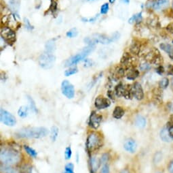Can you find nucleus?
Listing matches in <instances>:
<instances>
[{"mask_svg": "<svg viewBox=\"0 0 173 173\" xmlns=\"http://www.w3.org/2000/svg\"><path fill=\"white\" fill-rule=\"evenodd\" d=\"M124 114L125 111L124 108L120 107V106H117V107H115L113 111V118L116 119H121L124 116Z\"/></svg>", "mask_w": 173, "mask_h": 173, "instance_id": "a878e982", "label": "nucleus"}, {"mask_svg": "<svg viewBox=\"0 0 173 173\" xmlns=\"http://www.w3.org/2000/svg\"><path fill=\"white\" fill-rule=\"evenodd\" d=\"M1 36L6 44L12 46L16 42V33L10 27L4 26L2 27Z\"/></svg>", "mask_w": 173, "mask_h": 173, "instance_id": "6e6552de", "label": "nucleus"}, {"mask_svg": "<svg viewBox=\"0 0 173 173\" xmlns=\"http://www.w3.org/2000/svg\"><path fill=\"white\" fill-rule=\"evenodd\" d=\"M169 78L168 77H164L162 78L158 82V87H160L162 90L166 89L168 87L169 85Z\"/></svg>", "mask_w": 173, "mask_h": 173, "instance_id": "2f4dec72", "label": "nucleus"}, {"mask_svg": "<svg viewBox=\"0 0 173 173\" xmlns=\"http://www.w3.org/2000/svg\"><path fill=\"white\" fill-rule=\"evenodd\" d=\"M164 13L166 17L173 18V8H172L165 10L164 11Z\"/></svg>", "mask_w": 173, "mask_h": 173, "instance_id": "09e8293b", "label": "nucleus"}, {"mask_svg": "<svg viewBox=\"0 0 173 173\" xmlns=\"http://www.w3.org/2000/svg\"><path fill=\"white\" fill-rule=\"evenodd\" d=\"M111 105V102L108 98L101 95L97 96L94 100V107L98 110L105 109Z\"/></svg>", "mask_w": 173, "mask_h": 173, "instance_id": "f8f14e48", "label": "nucleus"}, {"mask_svg": "<svg viewBox=\"0 0 173 173\" xmlns=\"http://www.w3.org/2000/svg\"><path fill=\"white\" fill-rule=\"evenodd\" d=\"M59 128H58L56 126H52L51 127V130H50V139L52 140V141L54 142L56 140L58 135H59Z\"/></svg>", "mask_w": 173, "mask_h": 173, "instance_id": "72a5a7b5", "label": "nucleus"}, {"mask_svg": "<svg viewBox=\"0 0 173 173\" xmlns=\"http://www.w3.org/2000/svg\"><path fill=\"white\" fill-rule=\"evenodd\" d=\"M126 85H124L123 83H119L115 87V95H117V97H124L125 90H126Z\"/></svg>", "mask_w": 173, "mask_h": 173, "instance_id": "393cba45", "label": "nucleus"}, {"mask_svg": "<svg viewBox=\"0 0 173 173\" xmlns=\"http://www.w3.org/2000/svg\"><path fill=\"white\" fill-rule=\"evenodd\" d=\"M166 126L167 127L170 136H171L172 139L173 140V114L170 115L167 123L166 124Z\"/></svg>", "mask_w": 173, "mask_h": 173, "instance_id": "cd10ccee", "label": "nucleus"}, {"mask_svg": "<svg viewBox=\"0 0 173 173\" xmlns=\"http://www.w3.org/2000/svg\"><path fill=\"white\" fill-rule=\"evenodd\" d=\"M166 73H167V75L173 76V65L172 64H168L167 70H166Z\"/></svg>", "mask_w": 173, "mask_h": 173, "instance_id": "603ef678", "label": "nucleus"}, {"mask_svg": "<svg viewBox=\"0 0 173 173\" xmlns=\"http://www.w3.org/2000/svg\"><path fill=\"white\" fill-rule=\"evenodd\" d=\"M139 67V70L142 72H147L148 71V70H151L152 68L151 63L146 62V61L141 63H140Z\"/></svg>", "mask_w": 173, "mask_h": 173, "instance_id": "c9c22d12", "label": "nucleus"}, {"mask_svg": "<svg viewBox=\"0 0 173 173\" xmlns=\"http://www.w3.org/2000/svg\"><path fill=\"white\" fill-rule=\"evenodd\" d=\"M56 61V57L52 53L45 52L40 55L38 58V63L40 67L44 69L52 68Z\"/></svg>", "mask_w": 173, "mask_h": 173, "instance_id": "0eeeda50", "label": "nucleus"}, {"mask_svg": "<svg viewBox=\"0 0 173 173\" xmlns=\"http://www.w3.org/2000/svg\"><path fill=\"white\" fill-rule=\"evenodd\" d=\"M102 119V115L97 114L95 111H92L89 118V126L93 128V129L97 130V128L100 126Z\"/></svg>", "mask_w": 173, "mask_h": 173, "instance_id": "9b49d317", "label": "nucleus"}, {"mask_svg": "<svg viewBox=\"0 0 173 173\" xmlns=\"http://www.w3.org/2000/svg\"><path fill=\"white\" fill-rule=\"evenodd\" d=\"M160 139H161V140H162L163 142L166 143H170L173 141L172 138L171 137V136H170L168 131L167 130V127H166V126L163 127L162 129L160 130Z\"/></svg>", "mask_w": 173, "mask_h": 173, "instance_id": "f3484780", "label": "nucleus"}, {"mask_svg": "<svg viewBox=\"0 0 173 173\" xmlns=\"http://www.w3.org/2000/svg\"><path fill=\"white\" fill-rule=\"evenodd\" d=\"M120 37L119 32H115L111 36H107L104 34H94L91 37H87L84 39V42L88 45L94 46L96 43H101L102 44H110L112 42L118 40Z\"/></svg>", "mask_w": 173, "mask_h": 173, "instance_id": "7ed1b4c3", "label": "nucleus"}, {"mask_svg": "<svg viewBox=\"0 0 173 173\" xmlns=\"http://www.w3.org/2000/svg\"><path fill=\"white\" fill-rule=\"evenodd\" d=\"M109 10H110V5H109L108 3H105L101 7V14H106L108 12Z\"/></svg>", "mask_w": 173, "mask_h": 173, "instance_id": "a19ab883", "label": "nucleus"}, {"mask_svg": "<svg viewBox=\"0 0 173 173\" xmlns=\"http://www.w3.org/2000/svg\"><path fill=\"white\" fill-rule=\"evenodd\" d=\"M132 91L134 98L137 100H142L144 98V91L141 85L139 82H134L132 85Z\"/></svg>", "mask_w": 173, "mask_h": 173, "instance_id": "4468645a", "label": "nucleus"}, {"mask_svg": "<svg viewBox=\"0 0 173 173\" xmlns=\"http://www.w3.org/2000/svg\"><path fill=\"white\" fill-rule=\"evenodd\" d=\"M78 72V69L77 67H71V68H69L68 70H67L65 72V75L66 76H69L75 74L77 72Z\"/></svg>", "mask_w": 173, "mask_h": 173, "instance_id": "4c0bfd02", "label": "nucleus"}, {"mask_svg": "<svg viewBox=\"0 0 173 173\" xmlns=\"http://www.w3.org/2000/svg\"><path fill=\"white\" fill-rule=\"evenodd\" d=\"M98 17V15H97L96 16V17H92V18H89V19H87V18H82V20L83 21H85L84 22H86H86H94V21H95L96 20H97V18Z\"/></svg>", "mask_w": 173, "mask_h": 173, "instance_id": "4d7b16f0", "label": "nucleus"}, {"mask_svg": "<svg viewBox=\"0 0 173 173\" xmlns=\"http://www.w3.org/2000/svg\"><path fill=\"white\" fill-rule=\"evenodd\" d=\"M0 159L4 164L15 165L21 161V155L18 151L10 147H2L0 152Z\"/></svg>", "mask_w": 173, "mask_h": 173, "instance_id": "f03ea898", "label": "nucleus"}, {"mask_svg": "<svg viewBox=\"0 0 173 173\" xmlns=\"http://www.w3.org/2000/svg\"><path fill=\"white\" fill-rule=\"evenodd\" d=\"M109 1H110V2L111 3V4H113V3L115 2V0H109Z\"/></svg>", "mask_w": 173, "mask_h": 173, "instance_id": "052dcab7", "label": "nucleus"}, {"mask_svg": "<svg viewBox=\"0 0 173 173\" xmlns=\"http://www.w3.org/2000/svg\"><path fill=\"white\" fill-rule=\"evenodd\" d=\"M146 62L153 64L156 66H161L164 63V59L161 55L160 50L157 48L153 47L148 50H145V53H140Z\"/></svg>", "mask_w": 173, "mask_h": 173, "instance_id": "20e7f679", "label": "nucleus"}, {"mask_svg": "<svg viewBox=\"0 0 173 173\" xmlns=\"http://www.w3.org/2000/svg\"><path fill=\"white\" fill-rule=\"evenodd\" d=\"M25 27H26L28 30H32L33 29V27L32 26L31 24L30 23V21H29L27 18H25Z\"/></svg>", "mask_w": 173, "mask_h": 173, "instance_id": "5fc2aeb1", "label": "nucleus"}, {"mask_svg": "<svg viewBox=\"0 0 173 173\" xmlns=\"http://www.w3.org/2000/svg\"><path fill=\"white\" fill-rule=\"evenodd\" d=\"M146 23L149 27L152 28H158L160 27L159 18L157 17V15H150L147 18Z\"/></svg>", "mask_w": 173, "mask_h": 173, "instance_id": "aec40b11", "label": "nucleus"}, {"mask_svg": "<svg viewBox=\"0 0 173 173\" xmlns=\"http://www.w3.org/2000/svg\"><path fill=\"white\" fill-rule=\"evenodd\" d=\"M143 47L144 44L143 42L139 40H134L130 46V53L134 56L139 55L144 49Z\"/></svg>", "mask_w": 173, "mask_h": 173, "instance_id": "ddd939ff", "label": "nucleus"}, {"mask_svg": "<svg viewBox=\"0 0 173 173\" xmlns=\"http://www.w3.org/2000/svg\"><path fill=\"white\" fill-rule=\"evenodd\" d=\"M29 114V107H25V106H22L20 107L18 111V116L21 118H25L27 117Z\"/></svg>", "mask_w": 173, "mask_h": 173, "instance_id": "473e14b6", "label": "nucleus"}, {"mask_svg": "<svg viewBox=\"0 0 173 173\" xmlns=\"http://www.w3.org/2000/svg\"><path fill=\"white\" fill-rule=\"evenodd\" d=\"M156 173H161V172H156Z\"/></svg>", "mask_w": 173, "mask_h": 173, "instance_id": "338daca9", "label": "nucleus"}, {"mask_svg": "<svg viewBox=\"0 0 173 173\" xmlns=\"http://www.w3.org/2000/svg\"><path fill=\"white\" fill-rule=\"evenodd\" d=\"M120 173H130V172L129 169L124 168V169H123V170H121V171H120Z\"/></svg>", "mask_w": 173, "mask_h": 173, "instance_id": "13d9d810", "label": "nucleus"}, {"mask_svg": "<svg viewBox=\"0 0 173 173\" xmlns=\"http://www.w3.org/2000/svg\"><path fill=\"white\" fill-rule=\"evenodd\" d=\"M72 156V150L70 147H67L65 149V157L66 159H71Z\"/></svg>", "mask_w": 173, "mask_h": 173, "instance_id": "c03bdc74", "label": "nucleus"}, {"mask_svg": "<svg viewBox=\"0 0 173 173\" xmlns=\"http://www.w3.org/2000/svg\"><path fill=\"white\" fill-rule=\"evenodd\" d=\"M45 48H46V52L52 53L56 49V44L53 40H50L46 42Z\"/></svg>", "mask_w": 173, "mask_h": 173, "instance_id": "c756f323", "label": "nucleus"}, {"mask_svg": "<svg viewBox=\"0 0 173 173\" xmlns=\"http://www.w3.org/2000/svg\"><path fill=\"white\" fill-rule=\"evenodd\" d=\"M27 100L29 102V107H30V109L33 111L35 113H37V108H36V103H35L34 100L32 99V98H31L30 96H27Z\"/></svg>", "mask_w": 173, "mask_h": 173, "instance_id": "58836bf2", "label": "nucleus"}, {"mask_svg": "<svg viewBox=\"0 0 173 173\" xmlns=\"http://www.w3.org/2000/svg\"><path fill=\"white\" fill-rule=\"evenodd\" d=\"M134 124L135 126L139 128H144L146 126L147 124V120L145 117L142 116V115H137L134 120Z\"/></svg>", "mask_w": 173, "mask_h": 173, "instance_id": "b1692460", "label": "nucleus"}, {"mask_svg": "<svg viewBox=\"0 0 173 173\" xmlns=\"http://www.w3.org/2000/svg\"><path fill=\"white\" fill-rule=\"evenodd\" d=\"M152 101L156 104H161L163 102V90L160 87H155L152 91Z\"/></svg>", "mask_w": 173, "mask_h": 173, "instance_id": "2eb2a0df", "label": "nucleus"}, {"mask_svg": "<svg viewBox=\"0 0 173 173\" xmlns=\"http://www.w3.org/2000/svg\"><path fill=\"white\" fill-rule=\"evenodd\" d=\"M100 173H110V169L109 165L105 164L103 166H102Z\"/></svg>", "mask_w": 173, "mask_h": 173, "instance_id": "864d4df0", "label": "nucleus"}, {"mask_svg": "<svg viewBox=\"0 0 173 173\" xmlns=\"http://www.w3.org/2000/svg\"><path fill=\"white\" fill-rule=\"evenodd\" d=\"M78 34V31L76 28H73L67 32V36L68 38H75Z\"/></svg>", "mask_w": 173, "mask_h": 173, "instance_id": "ea45409f", "label": "nucleus"}, {"mask_svg": "<svg viewBox=\"0 0 173 173\" xmlns=\"http://www.w3.org/2000/svg\"><path fill=\"white\" fill-rule=\"evenodd\" d=\"M20 4L21 2L20 0H10L9 1V5L10 7L11 10L13 11L15 14H18V12L19 8H20Z\"/></svg>", "mask_w": 173, "mask_h": 173, "instance_id": "bb28decb", "label": "nucleus"}, {"mask_svg": "<svg viewBox=\"0 0 173 173\" xmlns=\"http://www.w3.org/2000/svg\"><path fill=\"white\" fill-rule=\"evenodd\" d=\"M61 91L63 94L69 99H72L75 95L74 86L69 81H63L61 83Z\"/></svg>", "mask_w": 173, "mask_h": 173, "instance_id": "9d476101", "label": "nucleus"}, {"mask_svg": "<svg viewBox=\"0 0 173 173\" xmlns=\"http://www.w3.org/2000/svg\"><path fill=\"white\" fill-rule=\"evenodd\" d=\"M167 171L168 173H173V159H171L168 162Z\"/></svg>", "mask_w": 173, "mask_h": 173, "instance_id": "3c124183", "label": "nucleus"}, {"mask_svg": "<svg viewBox=\"0 0 173 173\" xmlns=\"http://www.w3.org/2000/svg\"><path fill=\"white\" fill-rule=\"evenodd\" d=\"M163 153L162 151H157L155 153L153 158V162L155 164H159L162 161Z\"/></svg>", "mask_w": 173, "mask_h": 173, "instance_id": "f704fd0d", "label": "nucleus"}, {"mask_svg": "<svg viewBox=\"0 0 173 173\" xmlns=\"http://www.w3.org/2000/svg\"><path fill=\"white\" fill-rule=\"evenodd\" d=\"M142 20H143L142 12H139V13H137V14H134L133 17L129 19V22L130 23H135L136 24V23H141Z\"/></svg>", "mask_w": 173, "mask_h": 173, "instance_id": "7c9ffc66", "label": "nucleus"}, {"mask_svg": "<svg viewBox=\"0 0 173 173\" xmlns=\"http://www.w3.org/2000/svg\"><path fill=\"white\" fill-rule=\"evenodd\" d=\"M160 48L166 53H167L170 58L173 59V44L168 43H161Z\"/></svg>", "mask_w": 173, "mask_h": 173, "instance_id": "4be33fe9", "label": "nucleus"}, {"mask_svg": "<svg viewBox=\"0 0 173 173\" xmlns=\"http://www.w3.org/2000/svg\"><path fill=\"white\" fill-rule=\"evenodd\" d=\"M24 149L25 151H26V152L28 153V154L31 157H32V158H36L37 155V153L36 150L32 149L31 147H30L28 145H25Z\"/></svg>", "mask_w": 173, "mask_h": 173, "instance_id": "e433bc0d", "label": "nucleus"}, {"mask_svg": "<svg viewBox=\"0 0 173 173\" xmlns=\"http://www.w3.org/2000/svg\"><path fill=\"white\" fill-rule=\"evenodd\" d=\"M115 92L114 91H109L107 92V95H108V97L110 98V99H111V100H114L115 99Z\"/></svg>", "mask_w": 173, "mask_h": 173, "instance_id": "6e6d98bb", "label": "nucleus"}, {"mask_svg": "<svg viewBox=\"0 0 173 173\" xmlns=\"http://www.w3.org/2000/svg\"><path fill=\"white\" fill-rule=\"evenodd\" d=\"M156 72L157 74H158L159 75H162L166 72V70L164 68V67L163 66V65L157 66V68H156Z\"/></svg>", "mask_w": 173, "mask_h": 173, "instance_id": "de8ad7c7", "label": "nucleus"}, {"mask_svg": "<svg viewBox=\"0 0 173 173\" xmlns=\"http://www.w3.org/2000/svg\"><path fill=\"white\" fill-rule=\"evenodd\" d=\"M172 87H173V78L172 79Z\"/></svg>", "mask_w": 173, "mask_h": 173, "instance_id": "680f3d73", "label": "nucleus"}, {"mask_svg": "<svg viewBox=\"0 0 173 173\" xmlns=\"http://www.w3.org/2000/svg\"><path fill=\"white\" fill-rule=\"evenodd\" d=\"M94 48L95 46L92 45H88L86 47L84 48V49L79 53L76 54L75 55H73L67 59L65 62V66L69 67L73 65H75L81 61L84 60V59H85L90 53L94 50Z\"/></svg>", "mask_w": 173, "mask_h": 173, "instance_id": "423d86ee", "label": "nucleus"}, {"mask_svg": "<svg viewBox=\"0 0 173 173\" xmlns=\"http://www.w3.org/2000/svg\"><path fill=\"white\" fill-rule=\"evenodd\" d=\"M102 143L103 140L100 134L94 132L90 133L86 139V149L90 153H93L101 148L102 146Z\"/></svg>", "mask_w": 173, "mask_h": 173, "instance_id": "39448f33", "label": "nucleus"}, {"mask_svg": "<svg viewBox=\"0 0 173 173\" xmlns=\"http://www.w3.org/2000/svg\"><path fill=\"white\" fill-rule=\"evenodd\" d=\"M137 145L135 140L133 139H128L125 140L124 143V149L125 151L130 153H134L136 152Z\"/></svg>", "mask_w": 173, "mask_h": 173, "instance_id": "dca6fc26", "label": "nucleus"}, {"mask_svg": "<svg viewBox=\"0 0 173 173\" xmlns=\"http://www.w3.org/2000/svg\"><path fill=\"white\" fill-rule=\"evenodd\" d=\"M49 10L52 12V13H54L57 10V3L54 1V0H51V4L49 8Z\"/></svg>", "mask_w": 173, "mask_h": 173, "instance_id": "37998d69", "label": "nucleus"}, {"mask_svg": "<svg viewBox=\"0 0 173 173\" xmlns=\"http://www.w3.org/2000/svg\"><path fill=\"white\" fill-rule=\"evenodd\" d=\"M166 32L168 34L173 35V22H171L166 25L165 27Z\"/></svg>", "mask_w": 173, "mask_h": 173, "instance_id": "49530a36", "label": "nucleus"}, {"mask_svg": "<svg viewBox=\"0 0 173 173\" xmlns=\"http://www.w3.org/2000/svg\"><path fill=\"white\" fill-rule=\"evenodd\" d=\"M168 4V0H156V1H151V5L150 7H152L154 10H160Z\"/></svg>", "mask_w": 173, "mask_h": 173, "instance_id": "5701e85b", "label": "nucleus"}, {"mask_svg": "<svg viewBox=\"0 0 173 173\" xmlns=\"http://www.w3.org/2000/svg\"><path fill=\"white\" fill-rule=\"evenodd\" d=\"M100 159H98L97 157L92 156L90 158V168L92 173H95L97 171V170L100 167L101 165Z\"/></svg>", "mask_w": 173, "mask_h": 173, "instance_id": "6ab92c4d", "label": "nucleus"}, {"mask_svg": "<svg viewBox=\"0 0 173 173\" xmlns=\"http://www.w3.org/2000/svg\"><path fill=\"white\" fill-rule=\"evenodd\" d=\"M94 65V62L90 59H84V66L86 68H89Z\"/></svg>", "mask_w": 173, "mask_h": 173, "instance_id": "8fccbe9b", "label": "nucleus"}, {"mask_svg": "<svg viewBox=\"0 0 173 173\" xmlns=\"http://www.w3.org/2000/svg\"><path fill=\"white\" fill-rule=\"evenodd\" d=\"M0 119L2 122L7 126H14L17 123V119L14 115L2 108L0 112Z\"/></svg>", "mask_w": 173, "mask_h": 173, "instance_id": "1a4fd4ad", "label": "nucleus"}, {"mask_svg": "<svg viewBox=\"0 0 173 173\" xmlns=\"http://www.w3.org/2000/svg\"><path fill=\"white\" fill-rule=\"evenodd\" d=\"M121 2H124V3H125V4H129V3L130 2V1L129 0H121Z\"/></svg>", "mask_w": 173, "mask_h": 173, "instance_id": "bf43d9fd", "label": "nucleus"}, {"mask_svg": "<svg viewBox=\"0 0 173 173\" xmlns=\"http://www.w3.org/2000/svg\"><path fill=\"white\" fill-rule=\"evenodd\" d=\"M126 70L124 66L121 65L119 66H116L113 72V78L115 80H118L121 78H122L126 74Z\"/></svg>", "mask_w": 173, "mask_h": 173, "instance_id": "a211bd4d", "label": "nucleus"}, {"mask_svg": "<svg viewBox=\"0 0 173 173\" xmlns=\"http://www.w3.org/2000/svg\"><path fill=\"white\" fill-rule=\"evenodd\" d=\"M2 173H20L17 169L12 167L10 165H2L1 166Z\"/></svg>", "mask_w": 173, "mask_h": 173, "instance_id": "c85d7f7f", "label": "nucleus"}, {"mask_svg": "<svg viewBox=\"0 0 173 173\" xmlns=\"http://www.w3.org/2000/svg\"><path fill=\"white\" fill-rule=\"evenodd\" d=\"M109 159H110V156H109L108 153H103L100 158L101 163L102 164H106V163L109 161Z\"/></svg>", "mask_w": 173, "mask_h": 173, "instance_id": "a18cd8bd", "label": "nucleus"}, {"mask_svg": "<svg viewBox=\"0 0 173 173\" xmlns=\"http://www.w3.org/2000/svg\"><path fill=\"white\" fill-rule=\"evenodd\" d=\"M172 8H173V0H172Z\"/></svg>", "mask_w": 173, "mask_h": 173, "instance_id": "e2e57ef3", "label": "nucleus"}, {"mask_svg": "<svg viewBox=\"0 0 173 173\" xmlns=\"http://www.w3.org/2000/svg\"><path fill=\"white\" fill-rule=\"evenodd\" d=\"M48 133L49 131L44 127H32L19 130L16 135L21 139H41L46 136Z\"/></svg>", "mask_w": 173, "mask_h": 173, "instance_id": "f257e3e1", "label": "nucleus"}, {"mask_svg": "<svg viewBox=\"0 0 173 173\" xmlns=\"http://www.w3.org/2000/svg\"><path fill=\"white\" fill-rule=\"evenodd\" d=\"M73 168H74V166L72 163H68L65 167V173H74Z\"/></svg>", "mask_w": 173, "mask_h": 173, "instance_id": "79ce46f5", "label": "nucleus"}, {"mask_svg": "<svg viewBox=\"0 0 173 173\" xmlns=\"http://www.w3.org/2000/svg\"><path fill=\"white\" fill-rule=\"evenodd\" d=\"M88 1H94V0H88Z\"/></svg>", "mask_w": 173, "mask_h": 173, "instance_id": "69168bd1", "label": "nucleus"}, {"mask_svg": "<svg viewBox=\"0 0 173 173\" xmlns=\"http://www.w3.org/2000/svg\"><path fill=\"white\" fill-rule=\"evenodd\" d=\"M172 44H173V39L172 40Z\"/></svg>", "mask_w": 173, "mask_h": 173, "instance_id": "0e129e2a", "label": "nucleus"}, {"mask_svg": "<svg viewBox=\"0 0 173 173\" xmlns=\"http://www.w3.org/2000/svg\"><path fill=\"white\" fill-rule=\"evenodd\" d=\"M139 71L135 68H131L126 70V76L127 79L130 80V81H134L136 78L139 77Z\"/></svg>", "mask_w": 173, "mask_h": 173, "instance_id": "412c9836", "label": "nucleus"}]
</instances>
